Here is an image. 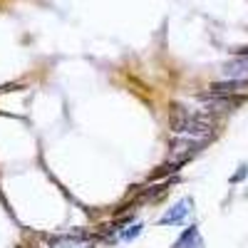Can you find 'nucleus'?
Returning <instances> with one entry per match:
<instances>
[{
	"mask_svg": "<svg viewBox=\"0 0 248 248\" xmlns=\"http://www.w3.org/2000/svg\"><path fill=\"white\" fill-rule=\"evenodd\" d=\"M139 233H141V223H134V226H129L127 231H122V238L124 241H134Z\"/></svg>",
	"mask_w": 248,
	"mask_h": 248,
	"instance_id": "7",
	"label": "nucleus"
},
{
	"mask_svg": "<svg viewBox=\"0 0 248 248\" xmlns=\"http://www.w3.org/2000/svg\"><path fill=\"white\" fill-rule=\"evenodd\" d=\"M174 248H203V241H201V233H199L196 226H189V229L181 233V238L174 243Z\"/></svg>",
	"mask_w": 248,
	"mask_h": 248,
	"instance_id": "5",
	"label": "nucleus"
},
{
	"mask_svg": "<svg viewBox=\"0 0 248 248\" xmlns=\"http://www.w3.org/2000/svg\"><path fill=\"white\" fill-rule=\"evenodd\" d=\"M90 248H92V246H90Z\"/></svg>",
	"mask_w": 248,
	"mask_h": 248,
	"instance_id": "9",
	"label": "nucleus"
},
{
	"mask_svg": "<svg viewBox=\"0 0 248 248\" xmlns=\"http://www.w3.org/2000/svg\"><path fill=\"white\" fill-rule=\"evenodd\" d=\"M82 236L85 233H67V236H50L47 238V246L50 248H72V246H77L79 241H82Z\"/></svg>",
	"mask_w": 248,
	"mask_h": 248,
	"instance_id": "6",
	"label": "nucleus"
},
{
	"mask_svg": "<svg viewBox=\"0 0 248 248\" xmlns=\"http://www.w3.org/2000/svg\"><path fill=\"white\" fill-rule=\"evenodd\" d=\"M191 206H194V201H191L189 196L181 199V201H176V203L171 206V209L159 218V223H161V226H176V223H181L186 216L191 214Z\"/></svg>",
	"mask_w": 248,
	"mask_h": 248,
	"instance_id": "2",
	"label": "nucleus"
},
{
	"mask_svg": "<svg viewBox=\"0 0 248 248\" xmlns=\"http://www.w3.org/2000/svg\"><path fill=\"white\" fill-rule=\"evenodd\" d=\"M246 171H248V167H246V164H243V167H238V171H236V176H233L231 181H241V179L246 176Z\"/></svg>",
	"mask_w": 248,
	"mask_h": 248,
	"instance_id": "8",
	"label": "nucleus"
},
{
	"mask_svg": "<svg viewBox=\"0 0 248 248\" xmlns=\"http://www.w3.org/2000/svg\"><path fill=\"white\" fill-rule=\"evenodd\" d=\"M171 132L176 137H194V139H209L214 132V124L203 114H194L184 107H174L171 112Z\"/></svg>",
	"mask_w": 248,
	"mask_h": 248,
	"instance_id": "1",
	"label": "nucleus"
},
{
	"mask_svg": "<svg viewBox=\"0 0 248 248\" xmlns=\"http://www.w3.org/2000/svg\"><path fill=\"white\" fill-rule=\"evenodd\" d=\"M243 90H248V79H231V82H216V85H211L214 97H231Z\"/></svg>",
	"mask_w": 248,
	"mask_h": 248,
	"instance_id": "4",
	"label": "nucleus"
},
{
	"mask_svg": "<svg viewBox=\"0 0 248 248\" xmlns=\"http://www.w3.org/2000/svg\"><path fill=\"white\" fill-rule=\"evenodd\" d=\"M203 144H206L203 139H194V137H174L171 144H169V152H171V154L184 152V156H189L191 152H199Z\"/></svg>",
	"mask_w": 248,
	"mask_h": 248,
	"instance_id": "3",
	"label": "nucleus"
}]
</instances>
